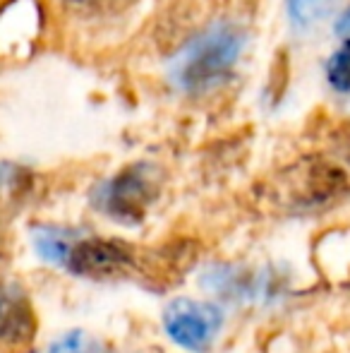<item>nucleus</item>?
<instances>
[{
  "label": "nucleus",
  "instance_id": "nucleus-1",
  "mask_svg": "<svg viewBox=\"0 0 350 353\" xmlns=\"http://www.w3.org/2000/svg\"><path fill=\"white\" fill-rule=\"evenodd\" d=\"M243 48V29L230 22H216L171 56L168 77L173 87L192 97L214 92L230 77Z\"/></svg>",
  "mask_w": 350,
  "mask_h": 353
},
{
  "label": "nucleus",
  "instance_id": "nucleus-2",
  "mask_svg": "<svg viewBox=\"0 0 350 353\" xmlns=\"http://www.w3.org/2000/svg\"><path fill=\"white\" fill-rule=\"evenodd\" d=\"M159 192V178L149 163L122 168L118 176L98 185L94 202L101 212L122 223H135L146 214Z\"/></svg>",
  "mask_w": 350,
  "mask_h": 353
},
{
  "label": "nucleus",
  "instance_id": "nucleus-3",
  "mask_svg": "<svg viewBox=\"0 0 350 353\" xmlns=\"http://www.w3.org/2000/svg\"><path fill=\"white\" fill-rule=\"evenodd\" d=\"M223 310L216 303L195 298H175L164 310V330L168 339L190 353L209 351L223 327Z\"/></svg>",
  "mask_w": 350,
  "mask_h": 353
},
{
  "label": "nucleus",
  "instance_id": "nucleus-4",
  "mask_svg": "<svg viewBox=\"0 0 350 353\" xmlns=\"http://www.w3.org/2000/svg\"><path fill=\"white\" fill-rule=\"evenodd\" d=\"M135 265V248L113 238H77L65 270L77 276H116L125 274Z\"/></svg>",
  "mask_w": 350,
  "mask_h": 353
},
{
  "label": "nucleus",
  "instance_id": "nucleus-5",
  "mask_svg": "<svg viewBox=\"0 0 350 353\" xmlns=\"http://www.w3.org/2000/svg\"><path fill=\"white\" fill-rule=\"evenodd\" d=\"M34 315L27 298L14 286H0V341L24 346L34 336Z\"/></svg>",
  "mask_w": 350,
  "mask_h": 353
},
{
  "label": "nucleus",
  "instance_id": "nucleus-6",
  "mask_svg": "<svg viewBox=\"0 0 350 353\" xmlns=\"http://www.w3.org/2000/svg\"><path fill=\"white\" fill-rule=\"evenodd\" d=\"M34 250L43 262L56 267H67L70 252L77 243V236H72V231L61 226H39L32 236Z\"/></svg>",
  "mask_w": 350,
  "mask_h": 353
},
{
  "label": "nucleus",
  "instance_id": "nucleus-7",
  "mask_svg": "<svg viewBox=\"0 0 350 353\" xmlns=\"http://www.w3.org/2000/svg\"><path fill=\"white\" fill-rule=\"evenodd\" d=\"M333 0H285L288 19L295 29L307 32L314 24H319L331 10Z\"/></svg>",
  "mask_w": 350,
  "mask_h": 353
},
{
  "label": "nucleus",
  "instance_id": "nucleus-8",
  "mask_svg": "<svg viewBox=\"0 0 350 353\" xmlns=\"http://www.w3.org/2000/svg\"><path fill=\"white\" fill-rule=\"evenodd\" d=\"M41 353H106V346L98 336L85 330H70L53 339Z\"/></svg>",
  "mask_w": 350,
  "mask_h": 353
},
{
  "label": "nucleus",
  "instance_id": "nucleus-9",
  "mask_svg": "<svg viewBox=\"0 0 350 353\" xmlns=\"http://www.w3.org/2000/svg\"><path fill=\"white\" fill-rule=\"evenodd\" d=\"M327 79L338 94H350V41L329 58Z\"/></svg>",
  "mask_w": 350,
  "mask_h": 353
},
{
  "label": "nucleus",
  "instance_id": "nucleus-10",
  "mask_svg": "<svg viewBox=\"0 0 350 353\" xmlns=\"http://www.w3.org/2000/svg\"><path fill=\"white\" fill-rule=\"evenodd\" d=\"M135 0H65V5L77 14H116V12H122L125 8Z\"/></svg>",
  "mask_w": 350,
  "mask_h": 353
},
{
  "label": "nucleus",
  "instance_id": "nucleus-11",
  "mask_svg": "<svg viewBox=\"0 0 350 353\" xmlns=\"http://www.w3.org/2000/svg\"><path fill=\"white\" fill-rule=\"evenodd\" d=\"M336 34L346 39V41H350V8L341 14V19L336 22Z\"/></svg>",
  "mask_w": 350,
  "mask_h": 353
},
{
  "label": "nucleus",
  "instance_id": "nucleus-12",
  "mask_svg": "<svg viewBox=\"0 0 350 353\" xmlns=\"http://www.w3.org/2000/svg\"><path fill=\"white\" fill-rule=\"evenodd\" d=\"M10 178H12V171H10L8 166H0V185H3V183H8Z\"/></svg>",
  "mask_w": 350,
  "mask_h": 353
}]
</instances>
